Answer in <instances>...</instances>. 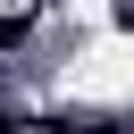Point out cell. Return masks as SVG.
<instances>
[{"label": "cell", "instance_id": "cell-2", "mask_svg": "<svg viewBox=\"0 0 134 134\" xmlns=\"http://www.w3.org/2000/svg\"><path fill=\"white\" fill-rule=\"evenodd\" d=\"M0 134H34V126H25V117H8V109H0Z\"/></svg>", "mask_w": 134, "mask_h": 134}, {"label": "cell", "instance_id": "cell-1", "mask_svg": "<svg viewBox=\"0 0 134 134\" xmlns=\"http://www.w3.org/2000/svg\"><path fill=\"white\" fill-rule=\"evenodd\" d=\"M25 34H34V17H25V8H17V17H0V50H17Z\"/></svg>", "mask_w": 134, "mask_h": 134}]
</instances>
